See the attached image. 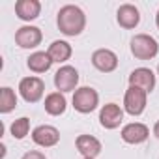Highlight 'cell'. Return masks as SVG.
Listing matches in <instances>:
<instances>
[{"label": "cell", "mask_w": 159, "mask_h": 159, "mask_svg": "<svg viewBox=\"0 0 159 159\" xmlns=\"http://www.w3.org/2000/svg\"><path fill=\"white\" fill-rule=\"evenodd\" d=\"M21 159H47V157H45V153L39 152V150H30V152H26Z\"/></svg>", "instance_id": "21"}, {"label": "cell", "mask_w": 159, "mask_h": 159, "mask_svg": "<svg viewBox=\"0 0 159 159\" xmlns=\"http://www.w3.org/2000/svg\"><path fill=\"white\" fill-rule=\"evenodd\" d=\"M129 86L142 88L146 94L153 92L155 88V73L150 67H137L129 73Z\"/></svg>", "instance_id": "12"}, {"label": "cell", "mask_w": 159, "mask_h": 159, "mask_svg": "<svg viewBox=\"0 0 159 159\" xmlns=\"http://www.w3.org/2000/svg\"><path fill=\"white\" fill-rule=\"evenodd\" d=\"M43 107H45V112L51 114V116H60L66 112L67 109V99L62 92H51L45 96V101H43Z\"/></svg>", "instance_id": "17"}, {"label": "cell", "mask_w": 159, "mask_h": 159, "mask_svg": "<svg viewBox=\"0 0 159 159\" xmlns=\"http://www.w3.org/2000/svg\"><path fill=\"white\" fill-rule=\"evenodd\" d=\"M155 25H157V28H159V10H157V15H155Z\"/></svg>", "instance_id": "23"}, {"label": "cell", "mask_w": 159, "mask_h": 159, "mask_svg": "<svg viewBox=\"0 0 159 159\" xmlns=\"http://www.w3.org/2000/svg\"><path fill=\"white\" fill-rule=\"evenodd\" d=\"M32 140L34 144H38L39 148H52L60 142V131L54 125H38L32 131Z\"/></svg>", "instance_id": "10"}, {"label": "cell", "mask_w": 159, "mask_h": 159, "mask_svg": "<svg viewBox=\"0 0 159 159\" xmlns=\"http://www.w3.org/2000/svg\"><path fill=\"white\" fill-rule=\"evenodd\" d=\"M153 135L159 139V120H157V122H155V125H153Z\"/></svg>", "instance_id": "22"}, {"label": "cell", "mask_w": 159, "mask_h": 159, "mask_svg": "<svg viewBox=\"0 0 159 159\" xmlns=\"http://www.w3.org/2000/svg\"><path fill=\"white\" fill-rule=\"evenodd\" d=\"M129 49L137 60H153L159 52V43L150 34H135L131 38Z\"/></svg>", "instance_id": "2"}, {"label": "cell", "mask_w": 159, "mask_h": 159, "mask_svg": "<svg viewBox=\"0 0 159 159\" xmlns=\"http://www.w3.org/2000/svg\"><path fill=\"white\" fill-rule=\"evenodd\" d=\"M19 94L26 103H38L41 101L43 94H45V83L43 79L36 77V75H28L23 77L19 81Z\"/></svg>", "instance_id": "4"}, {"label": "cell", "mask_w": 159, "mask_h": 159, "mask_svg": "<svg viewBox=\"0 0 159 159\" xmlns=\"http://www.w3.org/2000/svg\"><path fill=\"white\" fill-rule=\"evenodd\" d=\"M146 103H148V94L142 88L129 86L125 90V96H124V111L129 116H140L144 112V109H146Z\"/></svg>", "instance_id": "5"}, {"label": "cell", "mask_w": 159, "mask_h": 159, "mask_svg": "<svg viewBox=\"0 0 159 159\" xmlns=\"http://www.w3.org/2000/svg\"><path fill=\"white\" fill-rule=\"evenodd\" d=\"M47 52H49V56H51V60H52L54 64H66V62L71 58L73 49H71V45H69L67 41L56 39V41H52V43L49 45Z\"/></svg>", "instance_id": "18"}, {"label": "cell", "mask_w": 159, "mask_h": 159, "mask_svg": "<svg viewBox=\"0 0 159 159\" xmlns=\"http://www.w3.org/2000/svg\"><path fill=\"white\" fill-rule=\"evenodd\" d=\"M116 21H118V25H120L122 28L133 30V28H137L139 23H140V11H139V8L133 6V4H122V6L118 8V11H116Z\"/></svg>", "instance_id": "14"}, {"label": "cell", "mask_w": 159, "mask_h": 159, "mask_svg": "<svg viewBox=\"0 0 159 159\" xmlns=\"http://www.w3.org/2000/svg\"><path fill=\"white\" fill-rule=\"evenodd\" d=\"M120 137L124 142L127 144H142L148 140L150 137V129L148 125L140 124V122H131V124H125L120 131Z\"/></svg>", "instance_id": "11"}, {"label": "cell", "mask_w": 159, "mask_h": 159, "mask_svg": "<svg viewBox=\"0 0 159 159\" xmlns=\"http://www.w3.org/2000/svg\"><path fill=\"white\" fill-rule=\"evenodd\" d=\"M41 39H43V32L34 25H25L15 32V43L21 49H36L38 45H41Z\"/></svg>", "instance_id": "7"}, {"label": "cell", "mask_w": 159, "mask_h": 159, "mask_svg": "<svg viewBox=\"0 0 159 159\" xmlns=\"http://www.w3.org/2000/svg\"><path fill=\"white\" fill-rule=\"evenodd\" d=\"M10 133H11V137H13V139L23 140V139L30 133V118H26V116L17 118V120L10 125Z\"/></svg>", "instance_id": "20"}, {"label": "cell", "mask_w": 159, "mask_h": 159, "mask_svg": "<svg viewBox=\"0 0 159 159\" xmlns=\"http://www.w3.org/2000/svg\"><path fill=\"white\" fill-rule=\"evenodd\" d=\"M56 26L67 38L81 36L83 30L86 28V15H84V11L79 8V6L66 4L56 13Z\"/></svg>", "instance_id": "1"}, {"label": "cell", "mask_w": 159, "mask_h": 159, "mask_svg": "<svg viewBox=\"0 0 159 159\" xmlns=\"http://www.w3.org/2000/svg\"><path fill=\"white\" fill-rule=\"evenodd\" d=\"M17 107V94L13 88L4 86L0 90V112L2 114H10L11 111H15Z\"/></svg>", "instance_id": "19"}, {"label": "cell", "mask_w": 159, "mask_h": 159, "mask_svg": "<svg viewBox=\"0 0 159 159\" xmlns=\"http://www.w3.org/2000/svg\"><path fill=\"white\" fill-rule=\"evenodd\" d=\"M79 84V71L73 66H62L56 73H54V86L56 92L67 94V92H75Z\"/></svg>", "instance_id": "6"}, {"label": "cell", "mask_w": 159, "mask_h": 159, "mask_svg": "<svg viewBox=\"0 0 159 159\" xmlns=\"http://www.w3.org/2000/svg\"><path fill=\"white\" fill-rule=\"evenodd\" d=\"M52 64H54V62L51 60V56H49L47 51H36V52H32V54L26 58L28 69H30L32 73H38V75H39V73H47Z\"/></svg>", "instance_id": "16"}, {"label": "cell", "mask_w": 159, "mask_h": 159, "mask_svg": "<svg viewBox=\"0 0 159 159\" xmlns=\"http://www.w3.org/2000/svg\"><path fill=\"white\" fill-rule=\"evenodd\" d=\"M83 159H90V157H83Z\"/></svg>", "instance_id": "25"}, {"label": "cell", "mask_w": 159, "mask_h": 159, "mask_svg": "<svg viewBox=\"0 0 159 159\" xmlns=\"http://www.w3.org/2000/svg\"><path fill=\"white\" fill-rule=\"evenodd\" d=\"M90 60H92V66L101 73H112L118 67V56L111 49H96Z\"/></svg>", "instance_id": "8"}, {"label": "cell", "mask_w": 159, "mask_h": 159, "mask_svg": "<svg viewBox=\"0 0 159 159\" xmlns=\"http://www.w3.org/2000/svg\"><path fill=\"white\" fill-rule=\"evenodd\" d=\"M39 13H41L39 0H17L15 2V15L25 23L36 21L39 17Z\"/></svg>", "instance_id": "15"}, {"label": "cell", "mask_w": 159, "mask_h": 159, "mask_svg": "<svg viewBox=\"0 0 159 159\" xmlns=\"http://www.w3.org/2000/svg\"><path fill=\"white\" fill-rule=\"evenodd\" d=\"M157 75H159V64H157Z\"/></svg>", "instance_id": "24"}, {"label": "cell", "mask_w": 159, "mask_h": 159, "mask_svg": "<svg viewBox=\"0 0 159 159\" xmlns=\"http://www.w3.org/2000/svg\"><path fill=\"white\" fill-rule=\"evenodd\" d=\"M73 109L77 112H81V114H90L98 109L99 105V94L96 88L92 86H81V88H77L73 92Z\"/></svg>", "instance_id": "3"}, {"label": "cell", "mask_w": 159, "mask_h": 159, "mask_svg": "<svg viewBox=\"0 0 159 159\" xmlns=\"http://www.w3.org/2000/svg\"><path fill=\"white\" fill-rule=\"evenodd\" d=\"M75 146L83 157H90V159H96L103 150L99 139H96L94 135H79L75 139Z\"/></svg>", "instance_id": "13"}, {"label": "cell", "mask_w": 159, "mask_h": 159, "mask_svg": "<svg viewBox=\"0 0 159 159\" xmlns=\"http://www.w3.org/2000/svg\"><path fill=\"white\" fill-rule=\"evenodd\" d=\"M124 112L125 111L120 105H116V103L103 105L101 111H99V124H101V127H105V129H116V127H120L122 122H124Z\"/></svg>", "instance_id": "9"}]
</instances>
